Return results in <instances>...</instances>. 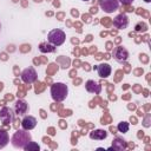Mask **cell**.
<instances>
[{"label": "cell", "mask_w": 151, "mask_h": 151, "mask_svg": "<svg viewBox=\"0 0 151 151\" xmlns=\"http://www.w3.org/2000/svg\"><path fill=\"white\" fill-rule=\"evenodd\" d=\"M39 50H40V52H42V53L53 52V51H54V46L51 45L50 42H48V44H47V42H41V44L39 45Z\"/></svg>", "instance_id": "9a60e30c"}, {"label": "cell", "mask_w": 151, "mask_h": 151, "mask_svg": "<svg viewBox=\"0 0 151 151\" xmlns=\"http://www.w3.org/2000/svg\"><path fill=\"white\" fill-rule=\"evenodd\" d=\"M113 58L119 63H124L129 58V52H127V50L125 47L118 46V47H116L113 50Z\"/></svg>", "instance_id": "52a82bcc"}, {"label": "cell", "mask_w": 151, "mask_h": 151, "mask_svg": "<svg viewBox=\"0 0 151 151\" xmlns=\"http://www.w3.org/2000/svg\"><path fill=\"white\" fill-rule=\"evenodd\" d=\"M28 110V105L25 100H18L14 105V111H15V114L18 116H24Z\"/></svg>", "instance_id": "7c38bea8"}, {"label": "cell", "mask_w": 151, "mask_h": 151, "mask_svg": "<svg viewBox=\"0 0 151 151\" xmlns=\"http://www.w3.org/2000/svg\"><path fill=\"white\" fill-rule=\"evenodd\" d=\"M100 8L106 13H112L119 8L118 0H99Z\"/></svg>", "instance_id": "5b68a950"}, {"label": "cell", "mask_w": 151, "mask_h": 151, "mask_svg": "<svg viewBox=\"0 0 151 151\" xmlns=\"http://www.w3.org/2000/svg\"><path fill=\"white\" fill-rule=\"evenodd\" d=\"M66 39V34L64 31L59 29V28H54L52 29L48 34H47V41L53 45V46H60L65 42Z\"/></svg>", "instance_id": "3957f363"}, {"label": "cell", "mask_w": 151, "mask_h": 151, "mask_svg": "<svg viewBox=\"0 0 151 151\" xmlns=\"http://www.w3.org/2000/svg\"><path fill=\"white\" fill-rule=\"evenodd\" d=\"M68 87L64 83H54L51 85V96L54 101H63L66 99Z\"/></svg>", "instance_id": "7a4b0ae2"}, {"label": "cell", "mask_w": 151, "mask_h": 151, "mask_svg": "<svg viewBox=\"0 0 151 151\" xmlns=\"http://www.w3.org/2000/svg\"><path fill=\"white\" fill-rule=\"evenodd\" d=\"M91 12H92V13H96V12H97V8H96V7H92V8H91Z\"/></svg>", "instance_id": "ffe728a7"}, {"label": "cell", "mask_w": 151, "mask_h": 151, "mask_svg": "<svg viewBox=\"0 0 151 151\" xmlns=\"http://www.w3.org/2000/svg\"><path fill=\"white\" fill-rule=\"evenodd\" d=\"M125 147V140L120 139V138H116L113 140V144H112V149H116V150H123Z\"/></svg>", "instance_id": "2e32d148"}, {"label": "cell", "mask_w": 151, "mask_h": 151, "mask_svg": "<svg viewBox=\"0 0 151 151\" xmlns=\"http://www.w3.org/2000/svg\"><path fill=\"white\" fill-rule=\"evenodd\" d=\"M8 142H9L8 133L6 131H4V130H0V149L5 147Z\"/></svg>", "instance_id": "5bb4252c"}, {"label": "cell", "mask_w": 151, "mask_h": 151, "mask_svg": "<svg viewBox=\"0 0 151 151\" xmlns=\"http://www.w3.org/2000/svg\"><path fill=\"white\" fill-rule=\"evenodd\" d=\"M85 88H86L87 92H90V93H96V94L100 93V91H101V86H100L98 83H96L94 80H87V81L85 83Z\"/></svg>", "instance_id": "8fae6325"}, {"label": "cell", "mask_w": 151, "mask_h": 151, "mask_svg": "<svg viewBox=\"0 0 151 151\" xmlns=\"http://www.w3.org/2000/svg\"><path fill=\"white\" fill-rule=\"evenodd\" d=\"M144 1H145V2H150L151 0H144Z\"/></svg>", "instance_id": "7402d4cb"}, {"label": "cell", "mask_w": 151, "mask_h": 151, "mask_svg": "<svg viewBox=\"0 0 151 151\" xmlns=\"http://www.w3.org/2000/svg\"><path fill=\"white\" fill-rule=\"evenodd\" d=\"M84 1H88V0H84Z\"/></svg>", "instance_id": "603a6c76"}, {"label": "cell", "mask_w": 151, "mask_h": 151, "mask_svg": "<svg viewBox=\"0 0 151 151\" xmlns=\"http://www.w3.org/2000/svg\"><path fill=\"white\" fill-rule=\"evenodd\" d=\"M97 72H98V76L100 78H107L111 76V72H112V68L109 64L106 63H103L100 65L97 66Z\"/></svg>", "instance_id": "9c48e42d"}, {"label": "cell", "mask_w": 151, "mask_h": 151, "mask_svg": "<svg viewBox=\"0 0 151 151\" xmlns=\"http://www.w3.org/2000/svg\"><path fill=\"white\" fill-rule=\"evenodd\" d=\"M112 24H113V26H114L117 29H123V28H126V27H127V25H129V19H127V17H126L124 13H120V14H118V15L113 19Z\"/></svg>", "instance_id": "ba28073f"}, {"label": "cell", "mask_w": 151, "mask_h": 151, "mask_svg": "<svg viewBox=\"0 0 151 151\" xmlns=\"http://www.w3.org/2000/svg\"><path fill=\"white\" fill-rule=\"evenodd\" d=\"M119 2H122L123 5H130V4H132L133 2V0H118Z\"/></svg>", "instance_id": "d6986e66"}, {"label": "cell", "mask_w": 151, "mask_h": 151, "mask_svg": "<svg viewBox=\"0 0 151 151\" xmlns=\"http://www.w3.org/2000/svg\"><path fill=\"white\" fill-rule=\"evenodd\" d=\"M37 125V119L33 117V116H26L24 117V119L21 120V126L24 130H32L34 129Z\"/></svg>", "instance_id": "30bf717a"}, {"label": "cell", "mask_w": 151, "mask_h": 151, "mask_svg": "<svg viewBox=\"0 0 151 151\" xmlns=\"http://www.w3.org/2000/svg\"><path fill=\"white\" fill-rule=\"evenodd\" d=\"M90 137L92 139H99V140L100 139H105L107 137V132L104 131V130H94V131H92L90 133Z\"/></svg>", "instance_id": "4fadbf2b"}, {"label": "cell", "mask_w": 151, "mask_h": 151, "mask_svg": "<svg viewBox=\"0 0 151 151\" xmlns=\"http://www.w3.org/2000/svg\"><path fill=\"white\" fill-rule=\"evenodd\" d=\"M0 27H1V24H0Z\"/></svg>", "instance_id": "cb8c5ba5"}, {"label": "cell", "mask_w": 151, "mask_h": 151, "mask_svg": "<svg viewBox=\"0 0 151 151\" xmlns=\"http://www.w3.org/2000/svg\"><path fill=\"white\" fill-rule=\"evenodd\" d=\"M21 79L25 84H32L34 83L37 79H38V74H37V71L34 70V67L29 66L27 68H25L21 73Z\"/></svg>", "instance_id": "277c9868"}, {"label": "cell", "mask_w": 151, "mask_h": 151, "mask_svg": "<svg viewBox=\"0 0 151 151\" xmlns=\"http://www.w3.org/2000/svg\"><path fill=\"white\" fill-rule=\"evenodd\" d=\"M29 142H32V137L27 130H17V132H14L11 138L12 145L17 149H24Z\"/></svg>", "instance_id": "6da1fadb"}, {"label": "cell", "mask_w": 151, "mask_h": 151, "mask_svg": "<svg viewBox=\"0 0 151 151\" xmlns=\"http://www.w3.org/2000/svg\"><path fill=\"white\" fill-rule=\"evenodd\" d=\"M117 129H118V131H119V132L125 133V132H127V131H129V123H126V122H120V123L118 124Z\"/></svg>", "instance_id": "e0dca14e"}, {"label": "cell", "mask_w": 151, "mask_h": 151, "mask_svg": "<svg viewBox=\"0 0 151 151\" xmlns=\"http://www.w3.org/2000/svg\"><path fill=\"white\" fill-rule=\"evenodd\" d=\"M40 147H39V145L37 144V143H34V142H29L25 147H24V150H26V151H28V150H39Z\"/></svg>", "instance_id": "ac0fdd59"}, {"label": "cell", "mask_w": 151, "mask_h": 151, "mask_svg": "<svg viewBox=\"0 0 151 151\" xmlns=\"http://www.w3.org/2000/svg\"><path fill=\"white\" fill-rule=\"evenodd\" d=\"M34 1H35V2H40L41 0H34Z\"/></svg>", "instance_id": "44dd1931"}, {"label": "cell", "mask_w": 151, "mask_h": 151, "mask_svg": "<svg viewBox=\"0 0 151 151\" xmlns=\"http://www.w3.org/2000/svg\"><path fill=\"white\" fill-rule=\"evenodd\" d=\"M13 119H14V113H13L11 107L5 106V107H2L0 110V120L2 122V124L7 125V124L12 123Z\"/></svg>", "instance_id": "8992f818"}]
</instances>
